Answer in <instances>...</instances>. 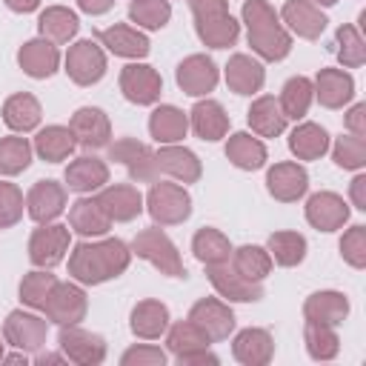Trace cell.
<instances>
[{"mask_svg":"<svg viewBox=\"0 0 366 366\" xmlns=\"http://www.w3.org/2000/svg\"><path fill=\"white\" fill-rule=\"evenodd\" d=\"M335 54L340 69H360L366 63V40L357 26L343 23L335 31Z\"/></svg>","mask_w":366,"mask_h":366,"instance_id":"49","label":"cell"},{"mask_svg":"<svg viewBox=\"0 0 366 366\" xmlns=\"http://www.w3.org/2000/svg\"><path fill=\"white\" fill-rule=\"evenodd\" d=\"M166 360L169 355L154 343H137L120 355V366H166Z\"/></svg>","mask_w":366,"mask_h":366,"instance_id":"53","label":"cell"},{"mask_svg":"<svg viewBox=\"0 0 366 366\" xmlns=\"http://www.w3.org/2000/svg\"><path fill=\"white\" fill-rule=\"evenodd\" d=\"M17 66L23 69L26 77L31 80H49L51 74L60 71L63 66V54L60 46H54L46 37H31L17 49Z\"/></svg>","mask_w":366,"mask_h":366,"instance_id":"17","label":"cell"},{"mask_svg":"<svg viewBox=\"0 0 366 366\" xmlns=\"http://www.w3.org/2000/svg\"><path fill=\"white\" fill-rule=\"evenodd\" d=\"M69 209V189L57 180H37L26 192V214L34 223H54Z\"/></svg>","mask_w":366,"mask_h":366,"instance_id":"19","label":"cell"},{"mask_svg":"<svg viewBox=\"0 0 366 366\" xmlns=\"http://www.w3.org/2000/svg\"><path fill=\"white\" fill-rule=\"evenodd\" d=\"M6 9H11L14 14H31L40 9V0H3Z\"/></svg>","mask_w":366,"mask_h":366,"instance_id":"58","label":"cell"},{"mask_svg":"<svg viewBox=\"0 0 366 366\" xmlns=\"http://www.w3.org/2000/svg\"><path fill=\"white\" fill-rule=\"evenodd\" d=\"M337 249H340L343 263H349V266L357 269V272L366 269V226H363V223L349 226V229L340 234Z\"/></svg>","mask_w":366,"mask_h":366,"instance_id":"52","label":"cell"},{"mask_svg":"<svg viewBox=\"0 0 366 366\" xmlns=\"http://www.w3.org/2000/svg\"><path fill=\"white\" fill-rule=\"evenodd\" d=\"M109 183V163L94 154H80L69 160L63 172V186L74 194H97Z\"/></svg>","mask_w":366,"mask_h":366,"instance_id":"25","label":"cell"},{"mask_svg":"<svg viewBox=\"0 0 366 366\" xmlns=\"http://www.w3.org/2000/svg\"><path fill=\"white\" fill-rule=\"evenodd\" d=\"M194 326H200L212 343L229 340V335L234 332V312L232 303H226L223 297H200L192 303L189 315H186Z\"/></svg>","mask_w":366,"mask_h":366,"instance_id":"16","label":"cell"},{"mask_svg":"<svg viewBox=\"0 0 366 366\" xmlns=\"http://www.w3.org/2000/svg\"><path fill=\"white\" fill-rule=\"evenodd\" d=\"M74 3H77V9H80L83 14H89V17H100V14H106V11L114 9V0H74Z\"/></svg>","mask_w":366,"mask_h":366,"instance_id":"57","label":"cell"},{"mask_svg":"<svg viewBox=\"0 0 366 366\" xmlns=\"http://www.w3.org/2000/svg\"><path fill=\"white\" fill-rule=\"evenodd\" d=\"M172 20V0H132L129 23L140 31H160Z\"/></svg>","mask_w":366,"mask_h":366,"instance_id":"48","label":"cell"},{"mask_svg":"<svg viewBox=\"0 0 366 366\" xmlns=\"http://www.w3.org/2000/svg\"><path fill=\"white\" fill-rule=\"evenodd\" d=\"M194 34L206 49H229L240 37V20L232 11L194 20Z\"/></svg>","mask_w":366,"mask_h":366,"instance_id":"40","label":"cell"},{"mask_svg":"<svg viewBox=\"0 0 366 366\" xmlns=\"http://www.w3.org/2000/svg\"><path fill=\"white\" fill-rule=\"evenodd\" d=\"M232 357L243 366H266L274 357V337L269 329L249 326L232 337Z\"/></svg>","mask_w":366,"mask_h":366,"instance_id":"31","label":"cell"},{"mask_svg":"<svg viewBox=\"0 0 366 366\" xmlns=\"http://www.w3.org/2000/svg\"><path fill=\"white\" fill-rule=\"evenodd\" d=\"M69 129H71L77 146L89 149V152L106 149L112 143V120H109V114L100 106H80L71 114Z\"/></svg>","mask_w":366,"mask_h":366,"instance_id":"18","label":"cell"},{"mask_svg":"<svg viewBox=\"0 0 366 366\" xmlns=\"http://www.w3.org/2000/svg\"><path fill=\"white\" fill-rule=\"evenodd\" d=\"M117 86H120V94L134 106H154L160 103V94H163L160 71L143 60H129L120 69Z\"/></svg>","mask_w":366,"mask_h":366,"instance_id":"8","label":"cell"},{"mask_svg":"<svg viewBox=\"0 0 366 366\" xmlns=\"http://www.w3.org/2000/svg\"><path fill=\"white\" fill-rule=\"evenodd\" d=\"M312 3H317V6H320V9H329V6H335V3H337V0H312Z\"/></svg>","mask_w":366,"mask_h":366,"instance_id":"61","label":"cell"},{"mask_svg":"<svg viewBox=\"0 0 366 366\" xmlns=\"http://www.w3.org/2000/svg\"><path fill=\"white\" fill-rule=\"evenodd\" d=\"M303 214H306V223L312 229L332 234V232H340L349 223L352 209H349V200H343V194L323 189V192H315V194L306 197Z\"/></svg>","mask_w":366,"mask_h":366,"instance_id":"12","label":"cell"},{"mask_svg":"<svg viewBox=\"0 0 366 366\" xmlns=\"http://www.w3.org/2000/svg\"><path fill=\"white\" fill-rule=\"evenodd\" d=\"M223 80L226 86L240 94V97H254L260 94L263 83H266V69H263V60H257L254 54H246V51H237L229 57V63L223 66Z\"/></svg>","mask_w":366,"mask_h":366,"instance_id":"23","label":"cell"},{"mask_svg":"<svg viewBox=\"0 0 366 366\" xmlns=\"http://www.w3.org/2000/svg\"><path fill=\"white\" fill-rule=\"evenodd\" d=\"M277 14H280V23L286 26V31L300 40H317L329 23L326 11L312 0H286Z\"/></svg>","mask_w":366,"mask_h":366,"instance_id":"21","label":"cell"},{"mask_svg":"<svg viewBox=\"0 0 366 366\" xmlns=\"http://www.w3.org/2000/svg\"><path fill=\"white\" fill-rule=\"evenodd\" d=\"M246 123L252 129V134H257L260 140H269V137H280L289 126L286 114L280 112V103L277 97L272 94H257L246 112Z\"/></svg>","mask_w":366,"mask_h":366,"instance_id":"36","label":"cell"},{"mask_svg":"<svg viewBox=\"0 0 366 366\" xmlns=\"http://www.w3.org/2000/svg\"><path fill=\"white\" fill-rule=\"evenodd\" d=\"M229 263L234 266V272H240L246 280H254V283H263L274 266L266 246H257V243H243V246L232 249Z\"/></svg>","mask_w":366,"mask_h":366,"instance_id":"44","label":"cell"},{"mask_svg":"<svg viewBox=\"0 0 366 366\" xmlns=\"http://www.w3.org/2000/svg\"><path fill=\"white\" fill-rule=\"evenodd\" d=\"M26 212V194L17 183L0 180V229H11L23 220Z\"/></svg>","mask_w":366,"mask_h":366,"instance_id":"51","label":"cell"},{"mask_svg":"<svg viewBox=\"0 0 366 366\" xmlns=\"http://www.w3.org/2000/svg\"><path fill=\"white\" fill-rule=\"evenodd\" d=\"M57 349L66 355L69 363H77V366H100L106 360V355H109V346H106L103 335L89 332L80 323L60 326Z\"/></svg>","mask_w":366,"mask_h":366,"instance_id":"9","label":"cell"},{"mask_svg":"<svg viewBox=\"0 0 366 366\" xmlns=\"http://www.w3.org/2000/svg\"><path fill=\"white\" fill-rule=\"evenodd\" d=\"M46 337H49V320L40 317L34 309H14L3 320V340L11 349L34 355L46 346Z\"/></svg>","mask_w":366,"mask_h":366,"instance_id":"7","label":"cell"},{"mask_svg":"<svg viewBox=\"0 0 366 366\" xmlns=\"http://www.w3.org/2000/svg\"><path fill=\"white\" fill-rule=\"evenodd\" d=\"M132 266V249L120 237H94L71 243L69 249V274L80 286H100L120 277Z\"/></svg>","mask_w":366,"mask_h":366,"instance_id":"1","label":"cell"},{"mask_svg":"<svg viewBox=\"0 0 366 366\" xmlns=\"http://www.w3.org/2000/svg\"><path fill=\"white\" fill-rule=\"evenodd\" d=\"M29 360H31V355H26V352H20V349H17L14 355H3V363H6V366H9V363H23V366H26Z\"/></svg>","mask_w":366,"mask_h":366,"instance_id":"60","label":"cell"},{"mask_svg":"<svg viewBox=\"0 0 366 366\" xmlns=\"http://www.w3.org/2000/svg\"><path fill=\"white\" fill-rule=\"evenodd\" d=\"M80 31V17L69 6H46L37 14V37L51 40L54 46H66L77 37Z\"/></svg>","mask_w":366,"mask_h":366,"instance_id":"37","label":"cell"},{"mask_svg":"<svg viewBox=\"0 0 366 366\" xmlns=\"http://www.w3.org/2000/svg\"><path fill=\"white\" fill-rule=\"evenodd\" d=\"M343 126H346L349 134L366 137V103H352L343 112Z\"/></svg>","mask_w":366,"mask_h":366,"instance_id":"54","label":"cell"},{"mask_svg":"<svg viewBox=\"0 0 366 366\" xmlns=\"http://www.w3.org/2000/svg\"><path fill=\"white\" fill-rule=\"evenodd\" d=\"M246 43L252 46V54L263 63H280L292 54V43L295 37L286 31V26L277 20H269V23H260V26H252L246 29Z\"/></svg>","mask_w":366,"mask_h":366,"instance_id":"15","label":"cell"},{"mask_svg":"<svg viewBox=\"0 0 366 366\" xmlns=\"http://www.w3.org/2000/svg\"><path fill=\"white\" fill-rule=\"evenodd\" d=\"M266 252L272 254V263L283 266V269H295L306 260V252H309V243L300 232H292V229H277L269 234L266 240Z\"/></svg>","mask_w":366,"mask_h":366,"instance_id":"42","label":"cell"},{"mask_svg":"<svg viewBox=\"0 0 366 366\" xmlns=\"http://www.w3.org/2000/svg\"><path fill=\"white\" fill-rule=\"evenodd\" d=\"M174 80H177L183 94H189V97H209L217 89V83H220V69H217V63L209 54L194 51V54H189V57H183L177 63Z\"/></svg>","mask_w":366,"mask_h":366,"instance_id":"11","label":"cell"},{"mask_svg":"<svg viewBox=\"0 0 366 366\" xmlns=\"http://www.w3.org/2000/svg\"><path fill=\"white\" fill-rule=\"evenodd\" d=\"M223 152H226V160L234 169H240V172H257L269 160L266 143L257 134H252V132H232V134H226Z\"/></svg>","mask_w":366,"mask_h":366,"instance_id":"33","label":"cell"},{"mask_svg":"<svg viewBox=\"0 0 366 366\" xmlns=\"http://www.w3.org/2000/svg\"><path fill=\"white\" fill-rule=\"evenodd\" d=\"M229 114L223 109V103H217L214 97H197V103L189 112V132H194V137L206 140V143H217L229 134Z\"/></svg>","mask_w":366,"mask_h":366,"instance_id":"27","label":"cell"},{"mask_svg":"<svg viewBox=\"0 0 366 366\" xmlns=\"http://www.w3.org/2000/svg\"><path fill=\"white\" fill-rule=\"evenodd\" d=\"M114 223L109 220V214L103 212V206L97 203L94 194H80L74 203H69V229L71 234H80L83 240H94L109 234Z\"/></svg>","mask_w":366,"mask_h":366,"instance_id":"28","label":"cell"},{"mask_svg":"<svg viewBox=\"0 0 366 366\" xmlns=\"http://www.w3.org/2000/svg\"><path fill=\"white\" fill-rule=\"evenodd\" d=\"M169 323H172L169 306L163 300H154V297L137 300L129 312V329L140 340H160L166 335Z\"/></svg>","mask_w":366,"mask_h":366,"instance_id":"29","label":"cell"},{"mask_svg":"<svg viewBox=\"0 0 366 366\" xmlns=\"http://www.w3.org/2000/svg\"><path fill=\"white\" fill-rule=\"evenodd\" d=\"M0 114H3L6 129H11L14 134H29V132L40 129L43 106H40V100L31 92H14V94H9L3 100Z\"/></svg>","mask_w":366,"mask_h":366,"instance_id":"32","label":"cell"},{"mask_svg":"<svg viewBox=\"0 0 366 366\" xmlns=\"http://www.w3.org/2000/svg\"><path fill=\"white\" fill-rule=\"evenodd\" d=\"M329 152H332V160L337 169H346V172L366 169V137L346 132V134L335 137V143H329Z\"/></svg>","mask_w":366,"mask_h":366,"instance_id":"50","label":"cell"},{"mask_svg":"<svg viewBox=\"0 0 366 366\" xmlns=\"http://www.w3.org/2000/svg\"><path fill=\"white\" fill-rule=\"evenodd\" d=\"M143 203L154 226H180L192 217V194L177 180H154Z\"/></svg>","mask_w":366,"mask_h":366,"instance_id":"3","label":"cell"},{"mask_svg":"<svg viewBox=\"0 0 366 366\" xmlns=\"http://www.w3.org/2000/svg\"><path fill=\"white\" fill-rule=\"evenodd\" d=\"M3 355H6V340H3V335H0V363H3Z\"/></svg>","mask_w":366,"mask_h":366,"instance_id":"62","label":"cell"},{"mask_svg":"<svg viewBox=\"0 0 366 366\" xmlns=\"http://www.w3.org/2000/svg\"><path fill=\"white\" fill-rule=\"evenodd\" d=\"M149 134L157 146L183 143V137L189 134V112H183L172 103H154V109L149 114Z\"/></svg>","mask_w":366,"mask_h":366,"instance_id":"34","label":"cell"},{"mask_svg":"<svg viewBox=\"0 0 366 366\" xmlns=\"http://www.w3.org/2000/svg\"><path fill=\"white\" fill-rule=\"evenodd\" d=\"M154 157H157V169L160 174H166L169 180H177L183 186L189 183H197L203 177V163L200 157L183 146V143H169V146H157L154 149Z\"/></svg>","mask_w":366,"mask_h":366,"instance_id":"24","label":"cell"},{"mask_svg":"<svg viewBox=\"0 0 366 366\" xmlns=\"http://www.w3.org/2000/svg\"><path fill=\"white\" fill-rule=\"evenodd\" d=\"M329 132L315 123V120H297L295 129L289 132V152L295 160H320L329 152Z\"/></svg>","mask_w":366,"mask_h":366,"instance_id":"38","label":"cell"},{"mask_svg":"<svg viewBox=\"0 0 366 366\" xmlns=\"http://www.w3.org/2000/svg\"><path fill=\"white\" fill-rule=\"evenodd\" d=\"M129 249H132V257L146 260V263L154 266L160 274H166V277H186L183 257H180L174 240L163 232V226L140 229V232L134 234V240L129 243Z\"/></svg>","mask_w":366,"mask_h":366,"instance_id":"2","label":"cell"},{"mask_svg":"<svg viewBox=\"0 0 366 366\" xmlns=\"http://www.w3.org/2000/svg\"><path fill=\"white\" fill-rule=\"evenodd\" d=\"M266 192L277 203H297L309 192V172L300 160H280L266 169Z\"/></svg>","mask_w":366,"mask_h":366,"instance_id":"13","label":"cell"},{"mask_svg":"<svg viewBox=\"0 0 366 366\" xmlns=\"http://www.w3.org/2000/svg\"><path fill=\"white\" fill-rule=\"evenodd\" d=\"M71 249V229L66 223H37L29 234V260L37 269H54L69 257Z\"/></svg>","mask_w":366,"mask_h":366,"instance_id":"6","label":"cell"},{"mask_svg":"<svg viewBox=\"0 0 366 366\" xmlns=\"http://www.w3.org/2000/svg\"><path fill=\"white\" fill-rule=\"evenodd\" d=\"M352 312V303L343 292L337 289H320L312 292L303 300V317L315 320V323H326V326H340Z\"/></svg>","mask_w":366,"mask_h":366,"instance_id":"35","label":"cell"},{"mask_svg":"<svg viewBox=\"0 0 366 366\" xmlns=\"http://www.w3.org/2000/svg\"><path fill=\"white\" fill-rule=\"evenodd\" d=\"M277 103H280V112L286 114V120H306L312 103H315V86H312V77L306 74H295L283 83L280 94H277Z\"/></svg>","mask_w":366,"mask_h":366,"instance_id":"41","label":"cell"},{"mask_svg":"<svg viewBox=\"0 0 366 366\" xmlns=\"http://www.w3.org/2000/svg\"><path fill=\"white\" fill-rule=\"evenodd\" d=\"M94 197L112 223H132L134 217H140L146 212L143 194L132 183H106Z\"/></svg>","mask_w":366,"mask_h":366,"instance_id":"22","label":"cell"},{"mask_svg":"<svg viewBox=\"0 0 366 366\" xmlns=\"http://www.w3.org/2000/svg\"><path fill=\"white\" fill-rule=\"evenodd\" d=\"M94 40L106 49V54H114V57H123V60H143L152 51V43H149L146 31H140L137 26H129V23L106 26V29L97 31Z\"/></svg>","mask_w":366,"mask_h":366,"instance_id":"20","label":"cell"},{"mask_svg":"<svg viewBox=\"0 0 366 366\" xmlns=\"http://www.w3.org/2000/svg\"><path fill=\"white\" fill-rule=\"evenodd\" d=\"M163 337H166L169 355H172L180 366H189V360H192L194 355L212 349L209 335H206L200 326H194L189 317H186V320H177V323H169V329H166Z\"/></svg>","mask_w":366,"mask_h":366,"instance_id":"30","label":"cell"},{"mask_svg":"<svg viewBox=\"0 0 366 366\" xmlns=\"http://www.w3.org/2000/svg\"><path fill=\"white\" fill-rule=\"evenodd\" d=\"M31 363H37V366H46V363H66V355L63 352H34L31 355Z\"/></svg>","mask_w":366,"mask_h":366,"instance_id":"59","label":"cell"},{"mask_svg":"<svg viewBox=\"0 0 366 366\" xmlns=\"http://www.w3.org/2000/svg\"><path fill=\"white\" fill-rule=\"evenodd\" d=\"M349 203L357 212H366V174L363 172H355V177L349 183Z\"/></svg>","mask_w":366,"mask_h":366,"instance_id":"56","label":"cell"},{"mask_svg":"<svg viewBox=\"0 0 366 366\" xmlns=\"http://www.w3.org/2000/svg\"><path fill=\"white\" fill-rule=\"evenodd\" d=\"M31 149H34V154H37L40 160H46V163H63V160H69V157L74 154L77 140H74V134H71L69 126L51 123V126L37 129V134H34V140H31Z\"/></svg>","mask_w":366,"mask_h":366,"instance_id":"39","label":"cell"},{"mask_svg":"<svg viewBox=\"0 0 366 366\" xmlns=\"http://www.w3.org/2000/svg\"><path fill=\"white\" fill-rule=\"evenodd\" d=\"M34 160V149L31 140L23 134H6L0 137V174L3 177H17L23 174Z\"/></svg>","mask_w":366,"mask_h":366,"instance_id":"46","label":"cell"},{"mask_svg":"<svg viewBox=\"0 0 366 366\" xmlns=\"http://www.w3.org/2000/svg\"><path fill=\"white\" fill-rule=\"evenodd\" d=\"M206 277H209L212 289L217 292V297H223L226 303H257L263 297V283L246 280L240 272H234V266L229 260L206 266Z\"/></svg>","mask_w":366,"mask_h":366,"instance_id":"14","label":"cell"},{"mask_svg":"<svg viewBox=\"0 0 366 366\" xmlns=\"http://www.w3.org/2000/svg\"><path fill=\"white\" fill-rule=\"evenodd\" d=\"M232 240L214 229V226H203L192 234V252L203 266H214V263H226L232 257Z\"/></svg>","mask_w":366,"mask_h":366,"instance_id":"43","label":"cell"},{"mask_svg":"<svg viewBox=\"0 0 366 366\" xmlns=\"http://www.w3.org/2000/svg\"><path fill=\"white\" fill-rule=\"evenodd\" d=\"M89 312V297H86V286H80L77 280H57V286L51 289L43 315L49 323L57 326H71L86 320Z\"/></svg>","mask_w":366,"mask_h":366,"instance_id":"10","label":"cell"},{"mask_svg":"<svg viewBox=\"0 0 366 366\" xmlns=\"http://www.w3.org/2000/svg\"><path fill=\"white\" fill-rule=\"evenodd\" d=\"M186 3L192 9V17L194 20H203V17H214V14L229 11V0H186Z\"/></svg>","mask_w":366,"mask_h":366,"instance_id":"55","label":"cell"},{"mask_svg":"<svg viewBox=\"0 0 366 366\" xmlns=\"http://www.w3.org/2000/svg\"><path fill=\"white\" fill-rule=\"evenodd\" d=\"M57 286V274H51V269H31L23 274L20 286H17V295H20V303L26 309H34V312H43L51 289Z\"/></svg>","mask_w":366,"mask_h":366,"instance_id":"47","label":"cell"},{"mask_svg":"<svg viewBox=\"0 0 366 366\" xmlns=\"http://www.w3.org/2000/svg\"><path fill=\"white\" fill-rule=\"evenodd\" d=\"M303 346L306 355L312 360H335L340 355V337H337V326H326V323H315L306 320L303 323Z\"/></svg>","mask_w":366,"mask_h":366,"instance_id":"45","label":"cell"},{"mask_svg":"<svg viewBox=\"0 0 366 366\" xmlns=\"http://www.w3.org/2000/svg\"><path fill=\"white\" fill-rule=\"evenodd\" d=\"M109 160L120 163L126 169V174L132 177V183H154L160 180V169H157V157L154 149L146 146L137 137H117L106 146Z\"/></svg>","mask_w":366,"mask_h":366,"instance_id":"5","label":"cell"},{"mask_svg":"<svg viewBox=\"0 0 366 366\" xmlns=\"http://www.w3.org/2000/svg\"><path fill=\"white\" fill-rule=\"evenodd\" d=\"M63 71L74 86H94L109 71V54L97 40H71L63 54Z\"/></svg>","mask_w":366,"mask_h":366,"instance_id":"4","label":"cell"},{"mask_svg":"<svg viewBox=\"0 0 366 366\" xmlns=\"http://www.w3.org/2000/svg\"><path fill=\"white\" fill-rule=\"evenodd\" d=\"M312 86H315V100L323 109H346L355 100V77L346 69L326 66L315 74Z\"/></svg>","mask_w":366,"mask_h":366,"instance_id":"26","label":"cell"}]
</instances>
